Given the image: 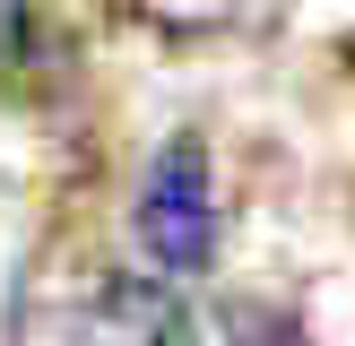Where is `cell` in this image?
<instances>
[{
	"label": "cell",
	"instance_id": "cell-3",
	"mask_svg": "<svg viewBox=\"0 0 355 346\" xmlns=\"http://www.w3.org/2000/svg\"><path fill=\"white\" fill-rule=\"evenodd\" d=\"M165 346H304V329L277 303H252V294H217V303H182L173 311Z\"/></svg>",
	"mask_w": 355,
	"mask_h": 346
},
{
	"label": "cell",
	"instance_id": "cell-5",
	"mask_svg": "<svg viewBox=\"0 0 355 346\" xmlns=\"http://www.w3.org/2000/svg\"><path fill=\"white\" fill-rule=\"evenodd\" d=\"M347 52H355V44H347Z\"/></svg>",
	"mask_w": 355,
	"mask_h": 346
},
{
	"label": "cell",
	"instance_id": "cell-4",
	"mask_svg": "<svg viewBox=\"0 0 355 346\" xmlns=\"http://www.w3.org/2000/svg\"><path fill=\"white\" fill-rule=\"evenodd\" d=\"M130 17H148V26L165 35H217L225 17H234V0H121Z\"/></svg>",
	"mask_w": 355,
	"mask_h": 346
},
{
	"label": "cell",
	"instance_id": "cell-2",
	"mask_svg": "<svg viewBox=\"0 0 355 346\" xmlns=\"http://www.w3.org/2000/svg\"><path fill=\"white\" fill-rule=\"evenodd\" d=\"M139 251L173 277H200L217 260V173L200 138H165L139 182Z\"/></svg>",
	"mask_w": 355,
	"mask_h": 346
},
{
	"label": "cell",
	"instance_id": "cell-1",
	"mask_svg": "<svg viewBox=\"0 0 355 346\" xmlns=\"http://www.w3.org/2000/svg\"><path fill=\"white\" fill-rule=\"evenodd\" d=\"M182 294L121 260H44L9 303L17 346H165Z\"/></svg>",
	"mask_w": 355,
	"mask_h": 346
}]
</instances>
